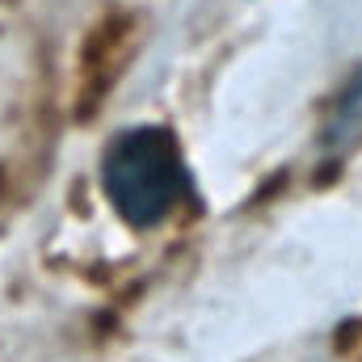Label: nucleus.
<instances>
[{
	"instance_id": "nucleus-1",
	"label": "nucleus",
	"mask_w": 362,
	"mask_h": 362,
	"mask_svg": "<svg viewBox=\"0 0 362 362\" xmlns=\"http://www.w3.org/2000/svg\"><path fill=\"white\" fill-rule=\"evenodd\" d=\"M101 194L127 228H160L189 198V169L177 135L160 122L118 131L101 152Z\"/></svg>"
},
{
	"instance_id": "nucleus-2",
	"label": "nucleus",
	"mask_w": 362,
	"mask_h": 362,
	"mask_svg": "<svg viewBox=\"0 0 362 362\" xmlns=\"http://www.w3.org/2000/svg\"><path fill=\"white\" fill-rule=\"evenodd\" d=\"M362 118V68L350 76V85L341 89L337 97V105H333V114H329V127H325V144L329 148H337L350 131H354V122Z\"/></svg>"
}]
</instances>
